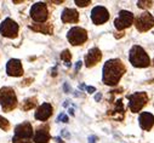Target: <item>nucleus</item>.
<instances>
[{
    "label": "nucleus",
    "mask_w": 154,
    "mask_h": 143,
    "mask_svg": "<svg viewBox=\"0 0 154 143\" xmlns=\"http://www.w3.org/2000/svg\"><path fill=\"white\" fill-rule=\"evenodd\" d=\"M61 60L65 62L66 67H70V60H72V55L69 52V50H63L61 52Z\"/></svg>",
    "instance_id": "aec40b11"
},
{
    "label": "nucleus",
    "mask_w": 154,
    "mask_h": 143,
    "mask_svg": "<svg viewBox=\"0 0 154 143\" xmlns=\"http://www.w3.org/2000/svg\"><path fill=\"white\" fill-rule=\"evenodd\" d=\"M61 20L63 23H78L79 14L75 9H65L61 15Z\"/></svg>",
    "instance_id": "f3484780"
},
{
    "label": "nucleus",
    "mask_w": 154,
    "mask_h": 143,
    "mask_svg": "<svg viewBox=\"0 0 154 143\" xmlns=\"http://www.w3.org/2000/svg\"><path fill=\"white\" fill-rule=\"evenodd\" d=\"M101 98H102V94H101V92L96 94V96H95V101H96V102H100Z\"/></svg>",
    "instance_id": "c756f323"
},
{
    "label": "nucleus",
    "mask_w": 154,
    "mask_h": 143,
    "mask_svg": "<svg viewBox=\"0 0 154 143\" xmlns=\"http://www.w3.org/2000/svg\"><path fill=\"white\" fill-rule=\"evenodd\" d=\"M63 91H65L66 94H69V92H70V86H69L68 83H65V84H63Z\"/></svg>",
    "instance_id": "393cba45"
},
{
    "label": "nucleus",
    "mask_w": 154,
    "mask_h": 143,
    "mask_svg": "<svg viewBox=\"0 0 154 143\" xmlns=\"http://www.w3.org/2000/svg\"><path fill=\"white\" fill-rule=\"evenodd\" d=\"M134 22V14L130 11L121 10L119 12V16L114 21V27L118 30H123L125 28H129Z\"/></svg>",
    "instance_id": "9d476101"
},
{
    "label": "nucleus",
    "mask_w": 154,
    "mask_h": 143,
    "mask_svg": "<svg viewBox=\"0 0 154 143\" xmlns=\"http://www.w3.org/2000/svg\"><path fill=\"white\" fill-rule=\"evenodd\" d=\"M49 125H41L36 128L33 141L35 143H49L50 141V132H49Z\"/></svg>",
    "instance_id": "4468645a"
},
{
    "label": "nucleus",
    "mask_w": 154,
    "mask_h": 143,
    "mask_svg": "<svg viewBox=\"0 0 154 143\" xmlns=\"http://www.w3.org/2000/svg\"><path fill=\"white\" fill-rule=\"evenodd\" d=\"M153 64H154V60H153Z\"/></svg>",
    "instance_id": "c9c22d12"
},
{
    "label": "nucleus",
    "mask_w": 154,
    "mask_h": 143,
    "mask_svg": "<svg viewBox=\"0 0 154 143\" xmlns=\"http://www.w3.org/2000/svg\"><path fill=\"white\" fill-rule=\"evenodd\" d=\"M152 4L153 1H147V0H139V1H137V6L141 9H149Z\"/></svg>",
    "instance_id": "4be33fe9"
},
{
    "label": "nucleus",
    "mask_w": 154,
    "mask_h": 143,
    "mask_svg": "<svg viewBox=\"0 0 154 143\" xmlns=\"http://www.w3.org/2000/svg\"><path fill=\"white\" fill-rule=\"evenodd\" d=\"M51 115H52V106H51L50 103H43V105L36 109L34 116H35L36 120L45 121L50 118Z\"/></svg>",
    "instance_id": "2eb2a0df"
},
{
    "label": "nucleus",
    "mask_w": 154,
    "mask_h": 143,
    "mask_svg": "<svg viewBox=\"0 0 154 143\" xmlns=\"http://www.w3.org/2000/svg\"><path fill=\"white\" fill-rule=\"evenodd\" d=\"M68 112H69V114H70V115H74V109H73V108H69V110H68Z\"/></svg>",
    "instance_id": "473e14b6"
},
{
    "label": "nucleus",
    "mask_w": 154,
    "mask_h": 143,
    "mask_svg": "<svg viewBox=\"0 0 154 143\" xmlns=\"http://www.w3.org/2000/svg\"><path fill=\"white\" fill-rule=\"evenodd\" d=\"M10 127V123L7 121V119H5L4 116L0 115V128L4 130V131H7Z\"/></svg>",
    "instance_id": "412c9836"
},
{
    "label": "nucleus",
    "mask_w": 154,
    "mask_h": 143,
    "mask_svg": "<svg viewBox=\"0 0 154 143\" xmlns=\"http://www.w3.org/2000/svg\"><path fill=\"white\" fill-rule=\"evenodd\" d=\"M97 137L96 136H90L89 137V143H97Z\"/></svg>",
    "instance_id": "c85d7f7f"
},
{
    "label": "nucleus",
    "mask_w": 154,
    "mask_h": 143,
    "mask_svg": "<svg viewBox=\"0 0 154 143\" xmlns=\"http://www.w3.org/2000/svg\"><path fill=\"white\" fill-rule=\"evenodd\" d=\"M81 66H83V62H81V61L76 62V64H75V72H78V70L81 68Z\"/></svg>",
    "instance_id": "cd10ccee"
},
{
    "label": "nucleus",
    "mask_w": 154,
    "mask_h": 143,
    "mask_svg": "<svg viewBox=\"0 0 154 143\" xmlns=\"http://www.w3.org/2000/svg\"><path fill=\"white\" fill-rule=\"evenodd\" d=\"M6 73L10 76H21L23 74V67L20 60L11 58L6 64Z\"/></svg>",
    "instance_id": "f8f14e48"
},
{
    "label": "nucleus",
    "mask_w": 154,
    "mask_h": 143,
    "mask_svg": "<svg viewBox=\"0 0 154 143\" xmlns=\"http://www.w3.org/2000/svg\"><path fill=\"white\" fill-rule=\"evenodd\" d=\"M67 39L73 46L83 45L87 40V32L81 27H73L68 30Z\"/></svg>",
    "instance_id": "423d86ee"
},
{
    "label": "nucleus",
    "mask_w": 154,
    "mask_h": 143,
    "mask_svg": "<svg viewBox=\"0 0 154 143\" xmlns=\"http://www.w3.org/2000/svg\"><path fill=\"white\" fill-rule=\"evenodd\" d=\"M55 139L57 141V143H66V142H65V141H63V139H62L61 137H56Z\"/></svg>",
    "instance_id": "7c9ffc66"
},
{
    "label": "nucleus",
    "mask_w": 154,
    "mask_h": 143,
    "mask_svg": "<svg viewBox=\"0 0 154 143\" xmlns=\"http://www.w3.org/2000/svg\"><path fill=\"white\" fill-rule=\"evenodd\" d=\"M138 123H139V126L142 130L149 131V130H152V127L154 125V115L152 113H148V112L141 113L139 118H138Z\"/></svg>",
    "instance_id": "dca6fc26"
},
{
    "label": "nucleus",
    "mask_w": 154,
    "mask_h": 143,
    "mask_svg": "<svg viewBox=\"0 0 154 143\" xmlns=\"http://www.w3.org/2000/svg\"><path fill=\"white\" fill-rule=\"evenodd\" d=\"M91 20L95 24H103L109 20V12L105 6H95L91 11Z\"/></svg>",
    "instance_id": "9b49d317"
},
{
    "label": "nucleus",
    "mask_w": 154,
    "mask_h": 143,
    "mask_svg": "<svg viewBox=\"0 0 154 143\" xmlns=\"http://www.w3.org/2000/svg\"><path fill=\"white\" fill-rule=\"evenodd\" d=\"M129 98V107L132 113H138L148 102V95L146 92H135L127 96Z\"/></svg>",
    "instance_id": "39448f33"
},
{
    "label": "nucleus",
    "mask_w": 154,
    "mask_h": 143,
    "mask_svg": "<svg viewBox=\"0 0 154 143\" xmlns=\"http://www.w3.org/2000/svg\"><path fill=\"white\" fill-rule=\"evenodd\" d=\"M18 24L11 18H6L3 21V23L0 24V34L5 38H10V39H14L17 38L18 35Z\"/></svg>",
    "instance_id": "1a4fd4ad"
},
{
    "label": "nucleus",
    "mask_w": 154,
    "mask_h": 143,
    "mask_svg": "<svg viewBox=\"0 0 154 143\" xmlns=\"http://www.w3.org/2000/svg\"><path fill=\"white\" fill-rule=\"evenodd\" d=\"M135 25L138 32H147L154 27V16L148 11H145L137 16V18L135 20Z\"/></svg>",
    "instance_id": "0eeeda50"
},
{
    "label": "nucleus",
    "mask_w": 154,
    "mask_h": 143,
    "mask_svg": "<svg viewBox=\"0 0 154 143\" xmlns=\"http://www.w3.org/2000/svg\"><path fill=\"white\" fill-rule=\"evenodd\" d=\"M33 137V127L31 123L24 121L15 127V135L12 143H29Z\"/></svg>",
    "instance_id": "7ed1b4c3"
},
{
    "label": "nucleus",
    "mask_w": 154,
    "mask_h": 143,
    "mask_svg": "<svg viewBox=\"0 0 154 143\" xmlns=\"http://www.w3.org/2000/svg\"><path fill=\"white\" fill-rule=\"evenodd\" d=\"M57 121H58V123H68V116H67L65 113H61V114L57 116Z\"/></svg>",
    "instance_id": "b1692460"
},
{
    "label": "nucleus",
    "mask_w": 154,
    "mask_h": 143,
    "mask_svg": "<svg viewBox=\"0 0 154 143\" xmlns=\"http://www.w3.org/2000/svg\"><path fill=\"white\" fill-rule=\"evenodd\" d=\"M74 3L78 6H80V7H85V6L91 4V0H75Z\"/></svg>",
    "instance_id": "5701e85b"
},
{
    "label": "nucleus",
    "mask_w": 154,
    "mask_h": 143,
    "mask_svg": "<svg viewBox=\"0 0 154 143\" xmlns=\"http://www.w3.org/2000/svg\"><path fill=\"white\" fill-rule=\"evenodd\" d=\"M126 72L124 63L119 58L108 60L102 69V81L108 86H115Z\"/></svg>",
    "instance_id": "f257e3e1"
},
{
    "label": "nucleus",
    "mask_w": 154,
    "mask_h": 143,
    "mask_svg": "<svg viewBox=\"0 0 154 143\" xmlns=\"http://www.w3.org/2000/svg\"><path fill=\"white\" fill-rule=\"evenodd\" d=\"M31 17L34 22L43 23L49 17V11L45 3H35L31 9Z\"/></svg>",
    "instance_id": "6e6552de"
},
{
    "label": "nucleus",
    "mask_w": 154,
    "mask_h": 143,
    "mask_svg": "<svg viewBox=\"0 0 154 143\" xmlns=\"http://www.w3.org/2000/svg\"><path fill=\"white\" fill-rule=\"evenodd\" d=\"M56 70H57V68H54V69H52V76H55V75L57 74V73H56Z\"/></svg>",
    "instance_id": "72a5a7b5"
},
{
    "label": "nucleus",
    "mask_w": 154,
    "mask_h": 143,
    "mask_svg": "<svg viewBox=\"0 0 154 143\" xmlns=\"http://www.w3.org/2000/svg\"><path fill=\"white\" fill-rule=\"evenodd\" d=\"M101 58H102V52L100 51V49L92 47L91 50H89V52L85 56V66L87 68L94 67L101 61Z\"/></svg>",
    "instance_id": "ddd939ff"
},
{
    "label": "nucleus",
    "mask_w": 154,
    "mask_h": 143,
    "mask_svg": "<svg viewBox=\"0 0 154 143\" xmlns=\"http://www.w3.org/2000/svg\"><path fill=\"white\" fill-rule=\"evenodd\" d=\"M61 135H62L63 137H66V138H69V137H70V135H69V132L67 131V130H62V131H61Z\"/></svg>",
    "instance_id": "bb28decb"
},
{
    "label": "nucleus",
    "mask_w": 154,
    "mask_h": 143,
    "mask_svg": "<svg viewBox=\"0 0 154 143\" xmlns=\"http://www.w3.org/2000/svg\"><path fill=\"white\" fill-rule=\"evenodd\" d=\"M69 106V101H65V103H63V107H68Z\"/></svg>",
    "instance_id": "2f4dec72"
},
{
    "label": "nucleus",
    "mask_w": 154,
    "mask_h": 143,
    "mask_svg": "<svg viewBox=\"0 0 154 143\" xmlns=\"http://www.w3.org/2000/svg\"><path fill=\"white\" fill-rule=\"evenodd\" d=\"M85 87H86V86H85L84 84H80V85H79V89H80V90H83V89H85Z\"/></svg>",
    "instance_id": "f704fd0d"
},
{
    "label": "nucleus",
    "mask_w": 154,
    "mask_h": 143,
    "mask_svg": "<svg viewBox=\"0 0 154 143\" xmlns=\"http://www.w3.org/2000/svg\"><path fill=\"white\" fill-rule=\"evenodd\" d=\"M36 106V98L35 97H31V98H27L23 103V110H29L32 108H34Z\"/></svg>",
    "instance_id": "6ab92c4d"
},
{
    "label": "nucleus",
    "mask_w": 154,
    "mask_h": 143,
    "mask_svg": "<svg viewBox=\"0 0 154 143\" xmlns=\"http://www.w3.org/2000/svg\"><path fill=\"white\" fill-rule=\"evenodd\" d=\"M85 89H86V91H87L89 94H94V92H96V89H95L94 86H86Z\"/></svg>",
    "instance_id": "a878e982"
},
{
    "label": "nucleus",
    "mask_w": 154,
    "mask_h": 143,
    "mask_svg": "<svg viewBox=\"0 0 154 143\" xmlns=\"http://www.w3.org/2000/svg\"><path fill=\"white\" fill-rule=\"evenodd\" d=\"M0 105L4 112H10L17 107V97L14 89L5 86L0 90Z\"/></svg>",
    "instance_id": "20e7f679"
},
{
    "label": "nucleus",
    "mask_w": 154,
    "mask_h": 143,
    "mask_svg": "<svg viewBox=\"0 0 154 143\" xmlns=\"http://www.w3.org/2000/svg\"><path fill=\"white\" fill-rule=\"evenodd\" d=\"M34 32H39V33H43V34H52L54 32V28H52V25L49 24V23H45V24H33L29 27Z\"/></svg>",
    "instance_id": "a211bd4d"
},
{
    "label": "nucleus",
    "mask_w": 154,
    "mask_h": 143,
    "mask_svg": "<svg viewBox=\"0 0 154 143\" xmlns=\"http://www.w3.org/2000/svg\"><path fill=\"white\" fill-rule=\"evenodd\" d=\"M130 63L136 68H146L150 64V58L142 46L135 45L131 47L129 54Z\"/></svg>",
    "instance_id": "f03ea898"
}]
</instances>
